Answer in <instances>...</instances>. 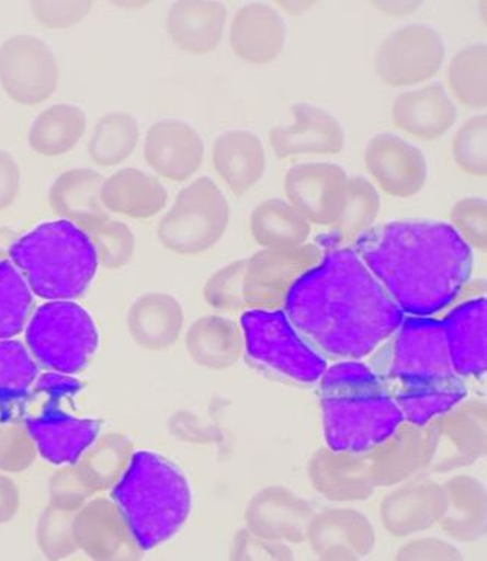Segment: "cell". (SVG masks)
<instances>
[{
	"label": "cell",
	"mask_w": 487,
	"mask_h": 561,
	"mask_svg": "<svg viewBox=\"0 0 487 561\" xmlns=\"http://www.w3.org/2000/svg\"><path fill=\"white\" fill-rule=\"evenodd\" d=\"M282 310L315 350L339 362L374 354L405 319L353 248L326 251Z\"/></svg>",
	"instance_id": "6da1fadb"
},
{
	"label": "cell",
	"mask_w": 487,
	"mask_h": 561,
	"mask_svg": "<svg viewBox=\"0 0 487 561\" xmlns=\"http://www.w3.org/2000/svg\"><path fill=\"white\" fill-rule=\"evenodd\" d=\"M353 245L395 305L412 318L448 309L473 274V249L450 224L437 220L376 225Z\"/></svg>",
	"instance_id": "7a4b0ae2"
},
{
	"label": "cell",
	"mask_w": 487,
	"mask_h": 561,
	"mask_svg": "<svg viewBox=\"0 0 487 561\" xmlns=\"http://www.w3.org/2000/svg\"><path fill=\"white\" fill-rule=\"evenodd\" d=\"M318 383L322 432L331 449L367 454L404 423L395 397L362 359L327 367Z\"/></svg>",
	"instance_id": "3957f363"
},
{
	"label": "cell",
	"mask_w": 487,
	"mask_h": 561,
	"mask_svg": "<svg viewBox=\"0 0 487 561\" xmlns=\"http://www.w3.org/2000/svg\"><path fill=\"white\" fill-rule=\"evenodd\" d=\"M112 501L146 552L169 542L185 526L192 490L182 470L166 457L135 450L124 477L113 486Z\"/></svg>",
	"instance_id": "277c9868"
},
{
	"label": "cell",
	"mask_w": 487,
	"mask_h": 561,
	"mask_svg": "<svg viewBox=\"0 0 487 561\" xmlns=\"http://www.w3.org/2000/svg\"><path fill=\"white\" fill-rule=\"evenodd\" d=\"M10 261L45 301L79 300L100 267L88 233L63 219L41 224L20 237L11 245Z\"/></svg>",
	"instance_id": "5b68a950"
},
{
	"label": "cell",
	"mask_w": 487,
	"mask_h": 561,
	"mask_svg": "<svg viewBox=\"0 0 487 561\" xmlns=\"http://www.w3.org/2000/svg\"><path fill=\"white\" fill-rule=\"evenodd\" d=\"M245 356L253 367L281 382L309 387L321 379L327 362L303 337L284 310L248 309L240 318Z\"/></svg>",
	"instance_id": "8992f818"
},
{
	"label": "cell",
	"mask_w": 487,
	"mask_h": 561,
	"mask_svg": "<svg viewBox=\"0 0 487 561\" xmlns=\"http://www.w3.org/2000/svg\"><path fill=\"white\" fill-rule=\"evenodd\" d=\"M81 388L79 379L55 371L38 376L32 388L38 408L27 413L24 427L39 456L52 465H73L100 436V421L71 415L64 409Z\"/></svg>",
	"instance_id": "52a82bcc"
},
{
	"label": "cell",
	"mask_w": 487,
	"mask_h": 561,
	"mask_svg": "<svg viewBox=\"0 0 487 561\" xmlns=\"http://www.w3.org/2000/svg\"><path fill=\"white\" fill-rule=\"evenodd\" d=\"M24 333L36 364L60 375H80L100 347L92 314L76 301L45 302L34 310Z\"/></svg>",
	"instance_id": "ba28073f"
},
{
	"label": "cell",
	"mask_w": 487,
	"mask_h": 561,
	"mask_svg": "<svg viewBox=\"0 0 487 561\" xmlns=\"http://www.w3.org/2000/svg\"><path fill=\"white\" fill-rule=\"evenodd\" d=\"M230 215V203L218 184L211 178L196 179L179 192L159 220L158 241L175 255H202L223 239Z\"/></svg>",
	"instance_id": "9c48e42d"
},
{
	"label": "cell",
	"mask_w": 487,
	"mask_h": 561,
	"mask_svg": "<svg viewBox=\"0 0 487 561\" xmlns=\"http://www.w3.org/2000/svg\"><path fill=\"white\" fill-rule=\"evenodd\" d=\"M390 339L388 378L403 385H419L456 376L441 321L432 318L404 319Z\"/></svg>",
	"instance_id": "30bf717a"
},
{
	"label": "cell",
	"mask_w": 487,
	"mask_h": 561,
	"mask_svg": "<svg viewBox=\"0 0 487 561\" xmlns=\"http://www.w3.org/2000/svg\"><path fill=\"white\" fill-rule=\"evenodd\" d=\"M445 43L437 28L412 23L393 31L376 48L374 69L384 84L411 88L431 80L443 68Z\"/></svg>",
	"instance_id": "8fae6325"
},
{
	"label": "cell",
	"mask_w": 487,
	"mask_h": 561,
	"mask_svg": "<svg viewBox=\"0 0 487 561\" xmlns=\"http://www.w3.org/2000/svg\"><path fill=\"white\" fill-rule=\"evenodd\" d=\"M486 413L485 400L466 397L424 425L431 449L426 474L456 472L486 456Z\"/></svg>",
	"instance_id": "7c38bea8"
},
{
	"label": "cell",
	"mask_w": 487,
	"mask_h": 561,
	"mask_svg": "<svg viewBox=\"0 0 487 561\" xmlns=\"http://www.w3.org/2000/svg\"><path fill=\"white\" fill-rule=\"evenodd\" d=\"M55 51L35 35H15L0 45V88L15 104L35 106L59 88Z\"/></svg>",
	"instance_id": "4fadbf2b"
},
{
	"label": "cell",
	"mask_w": 487,
	"mask_h": 561,
	"mask_svg": "<svg viewBox=\"0 0 487 561\" xmlns=\"http://www.w3.org/2000/svg\"><path fill=\"white\" fill-rule=\"evenodd\" d=\"M322 255L321 245L306 243L290 251L261 249L247 257L244 278L247 309H282L298 278L317 265Z\"/></svg>",
	"instance_id": "5bb4252c"
},
{
	"label": "cell",
	"mask_w": 487,
	"mask_h": 561,
	"mask_svg": "<svg viewBox=\"0 0 487 561\" xmlns=\"http://www.w3.org/2000/svg\"><path fill=\"white\" fill-rule=\"evenodd\" d=\"M348 179L347 171L337 163H297L285 174L286 201L310 225L330 228L346 206Z\"/></svg>",
	"instance_id": "9a60e30c"
},
{
	"label": "cell",
	"mask_w": 487,
	"mask_h": 561,
	"mask_svg": "<svg viewBox=\"0 0 487 561\" xmlns=\"http://www.w3.org/2000/svg\"><path fill=\"white\" fill-rule=\"evenodd\" d=\"M445 511L443 484L429 474L392 486L378 506L384 530L393 538H412L437 527Z\"/></svg>",
	"instance_id": "2e32d148"
},
{
	"label": "cell",
	"mask_w": 487,
	"mask_h": 561,
	"mask_svg": "<svg viewBox=\"0 0 487 561\" xmlns=\"http://www.w3.org/2000/svg\"><path fill=\"white\" fill-rule=\"evenodd\" d=\"M305 542L325 561H358L375 550L376 531L370 517L350 506L315 511Z\"/></svg>",
	"instance_id": "e0dca14e"
},
{
	"label": "cell",
	"mask_w": 487,
	"mask_h": 561,
	"mask_svg": "<svg viewBox=\"0 0 487 561\" xmlns=\"http://www.w3.org/2000/svg\"><path fill=\"white\" fill-rule=\"evenodd\" d=\"M79 551L100 561L138 560L145 554L112 499L92 497L73 515Z\"/></svg>",
	"instance_id": "ac0fdd59"
},
{
	"label": "cell",
	"mask_w": 487,
	"mask_h": 561,
	"mask_svg": "<svg viewBox=\"0 0 487 561\" xmlns=\"http://www.w3.org/2000/svg\"><path fill=\"white\" fill-rule=\"evenodd\" d=\"M364 165L384 194L411 198L428 180V161L419 147L398 135H375L364 147Z\"/></svg>",
	"instance_id": "d6986e66"
},
{
	"label": "cell",
	"mask_w": 487,
	"mask_h": 561,
	"mask_svg": "<svg viewBox=\"0 0 487 561\" xmlns=\"http://www.w3.org/2000/svg\"><path fill=\"white\" fill-rule=\"evenodd\" d=\"M314 506L284 485H269L249 499L244 512L245 528L260 538L288 545L305 542Z\"/></svg>",
	"instance_id": "ffe728a7"
},
{
	"label": "cell",
	"mask_w": 487,
	"mask_h": 561,
	"mask_svg": "<svg viewBox=\"0 0 487 561\" xmlns=\"http://www.w3.org/2000/svg\"><path fill=\"white\" fill-rule=\"evenodd\" d=\"M306 474L322 499L338 505L367 502L375 494L367 454L319 448L309 458Z\"/></svg>",
	"instance_id": "44dd1931"
},
{
	"label": "cell",
	"mask_w": 487,
	"mask_h": 561,
	"mask_svg": "<svg viewBox=\"0 0 487 561\" xmlns=\"http://www.w3.org/2000/svg\"><path fill=\"white\" fill-rule=\"evenodd\" d=\"M206 147L190 123L163 118L147 129L143 154L150 170L170 182H186L199 173Z\"/></svg>",
	"instance_id": "7402d4cb"
},
{
	"label": "cell",
	"mask_w": 487,
	"mask_h": 561,
	"mask_svg": "<svg viewBox=\"0 0 487 561\" xmlns=\"http://www.w3.org/2000/svg\"><path fill=\"white\" fill-rule=\"evenodd\" d=\"M292 114L293 123L270 129L269 145L276 158L341 153L346 147V130L333 114L303 102L292 106Z\"/></svg>",
	"instance_id": "603a6c76"
},
{
	"label": "cell",
	"mask_w": 487,
	"mask_h": 561,
	"mask_svg": "<svg viewBox=\"0 0 487 561\" xmlns=\"http://www.w3.org/2000/svg\"><path fill=\"white\" fill-rule=\"evenodd\" d=\"M228 43L236 57L249 65L272 64L284 50L286 24L270 3H245L233 15Z\"/></svg>",
	"instance_id": "cb8c5ba5"
},
{
	"label": "cell",
	"mask_w": 487,
	"mask_h": 561,
	"mask_svg": "<svg viewBox=\"0 0 487 561\" xmlns=\"http://www.w3.org/2000/svg\"><path fill=\"white\" fill-rule=\"evenodd\" d=\"M450 362L457 378L480 379L487 368V301L473 298L454 307L443 321Z\"/></svg>",
	"instance_id": "d4e9b609"
},
{
	"label": "cell",
	"mask_w": 487,
	"mask_h": 561,
	"mask_svg": "<svg viewBox=\"0 0 487 561\" xmlns=\"http://www.w3.org/2000/svg\"><path fill=\"white\" fill-rule=\"evenodd\" d=\"M367 456L376 489H392L408 479L426 474L431 458L428 433L424 427L404 421Z\"/></svg>",
	"instance_id": "484cf974"
},
{
	"label": "cell",
	"mask_w": 487,
	"mask_h": 561,
	"mask_svg": "<svg viewBox=\"0 0 487 561\" xmlns=\"http://www.w3.org/2000/svg\"><path fill=\"white\" fill-rule=\"evenodd\" d=\"M396 128L420 141H437L453 128L457 106L441 83L400 93L392 105Z\"/></svg>",
	"instance_id": "4316f807"
},
{
	"label": "cell",
	"mask_w": 487,
	"mask_h": 561,
	"mask_svg": "<svg viewBox=\"0 0 487 561\" xmlns=\"http://www.w3.org/2000/svg\"><path fill=\"white\" fill-rule=\"evenodd\" d=\"M227 22V7L218 0H178L167 12L166 27L179 50L206 56L219 47Z\"/></svg>",
	"instance_id": "83f0119b"
},
{
	"label": "cell",
	"mask_w": 487,
	"mask_h": 561,
	"mask_svg": "<svg viewBox=\"0 0 487 561\" xmlns=\"http://www.w3.org/2000/svg\"><path fill=\"white\" fill-rule=\"evenodd\" d=\"M185 327V311L178 298L167 293H146L131 305L126 329L135 345L149 352L169 351Z\"/></svg>",
	"instance_id": "f1b7e54d"
},
{
	"label": "cell",
	"mask_w": 487,
	"mask_h": 561,
	"mask_svg": "<svg viewBox=\"0 0 487 561\" xmlns=\"http://www.w3.org/2000/svg\"><path fill=\"white\" fill-rule=\"evenodd\" d=\"M212 162L231 194L244 196L263 179L268 156L257 134L233 129L220 134L213 142Z\"/></svg>",
	"instance_id": "f546056e"
},
{
	"label": "cell",
	"mask_w": 487,
	"mask_h": 561,
	"mask_svg": "<svg viewBox=\"0 0 487 561\" xmlns=\"http://www.w3.org/2000/svg\"><path fill=\"white\" fill-rule=\"evenodd\" d=\"M443 489L445 511L438 527L453 542H480L487 530L486 485L476 477L457 473L444 482Z\"/></svg>",
	"instance_id": "4dcf8cb0"
},
{
	"label": "cell",
	"mask_w": 487,
	"mask_h": 561,
	"mask_svg": "<svg viewBox=\"0 0 487 561\" xmlns=\"http://www.w3.org/2000/svg\"><path fill=\"white\" fill-rule=\"evenodd\" d=\"M185 347L196 366L212 371L228 370L245 356L244 331L231 318L206 314L188 327Z\"/></svg>",
	"instance_id": "1f68e13d"
},
{
	"label": "cell",
	"mask_w": 487,
	"mask_h": 561,
	"mask_svg": "<svg viewBox=\"0 0 487 561\" xmlns=\"http://www.w3.org/2000/svg\"><path fill=\"white\" fill-rule=\"evenodd\" d=\"M102 183L104 175L90 168L64 171L48 190V204L59 219L84 231L110 216L101 201Z\"/></svg>",
	"instance_id": "d6a6232c"
},
{
	"label": "cell",
	"mask_w": 487,
	"mask_h": 561,
	"mask_svg": "<svg viewBox=\"0 0 487 561\" xmlns=\"http://www.w3.org/2000/svg\"><path fill=\"white\" fill-rule=\"evenodd\" d=\"M101 201L109 213L145 220L159 215L167 207L169 191L159 179L146 171L122 168L104 179Z\"/></svg>",
	"instance_id": "836d02e7"
},
{
	"label": "cell",
	"mask_w": 487,
	"mask_h": 561,
	"mask_svg": "<svg viewBox=\"0 0 487 561\" xmlns=\"http://www.w3.org/2000/svg\"><path fill=\"white\" fill-rule=\"evenodd\" d=\"M249 229L261 249L290 251L308 243L313 225L288 201L269 198L253 208Z\"/></svg>",
	"instance_id": "e575fe53"
},
{
	"label": "cell",
	"mask_w": 487,
	"mask_h": 561,
	"mask_svg": "<svg viewBox=\"0 0 487 561\" xmlns=\"http://www.w3.org/2000/svg\"><path fill=\"white\" fill-rule=\"evenodd\" d=\"M88 130L84 110L73 104L44 108L27 130V145L36 154L57 158L76 149Z\"/></svg>",
	"instance_id": "d590c367"
},
{
	"label": "cell",
	"mask_w": 487,
	"mask_h": 561,
	"mask_svg": "<svg viewBox=\"0 0 487 561\" xmlns=\"http://www.w3.org/2000/svg\"><path fill=\"white\" fill-rule=\"evenodd\" d=\"M134 453V444L128 436L106 433L93 440L79 460L73 462V467L93 493L112 491L124 477Z\"/></svg>",
	"instance_id": "8d00e7d4"
},
{
	"label": "cell",
	"mask_w": 487,
	"mask_h": 561,
	"mask_svg": "<svg viewBox=\"0 0 487 561\" xmlns=\"http://www.w3.org/2000/svg\"><path fill=\"white\" fill-rule=\"evenodd\" d=\"M380 210L382 196L374 184L363 175H351L348 179L346 206L337 224L331 225L326 239H322V251L353 244L362 233L374 227Z\"/></svg>",
	"instance_id": "74e56055"
},
{
	"label": "cell",
	"mask_w": 487,
	"mask_h": 561,
	"mask_svg": "<svg viewBox=\"0 0 487 561\" xmlns=\"http://www.w3.org/2000/svg\"><path fill=\"white\" fill-rule=\"evenodd\" d=\"M393 397L403 412L404 421L424 427L464 401L468 397V389L464 379L454 376L438 382L403 385L398 394Z\"/></svg>",
	"instance_id": "f35d334b"
},
{
	"label": "cell",
	"mask_w": 487,
	"mask_h": 561,
	"mask_svg": "<svg viewBox=\"0 0 487 561\" xmlns=\"http://www.w3.org/2000/svg\"><path fill=\"white\" fill-rule=\"evenodd\" d=\"M140 145V125L133 114L106 113L97 122L89 139L90 161L101 168H113L128 161Z\"/></svg>",
	"instance_id": "ab89813d"
},
{
	"label": "cell",
	"mask_w": 487,
	"mask_h": 561,
	"mask_svg": "<svg viewBox=\"0 0 487 561\" xmlns=\"http://www.w3.org/2000/svg\"><path fill=\"white\" fill-rule=\"evenodd\" d=\"M487 47L485 43L466 45L453 56L448 81L454 100L471 110L487 105Z\"/></svg>",
	"instance_id": "60d3db41"
},
{
	"label": "cell",
	"mask_w": 487,
	"mask_h": 561,
	"mask_svg": "<svg viewBox=\"0 0 487 561\" xmlns=\"http://www.w3.org/2000/svg\"><path fill=\"white\" fill-rule=\"evenodd\" d=\"M34 293L11 261L0 262V342L26 330L34 313Z\"/></svg>",
	"instance_id": "b9f144b4"
},
{
	"label": "cell",
	"mask_w": 487,
	"mask_h": 561,
	"mask_svg": "<svg viewBox=\"0 0 487 561\" xmlns=\"http://www.w3.org/2000/svg\"><path fill=\"white\" fill-rule=\"evenodd\" d=\"M38 376V364L26 345L14 339L0 342V403L22 400Z\"/></svg>",
	"instance_id": "7bdbcfd3"
},
{
	"label": "cell",
	"mask_w": 487,
	"mask_h": 561,
	"mask_svg": "<svg viewBox=\"0 0 487 561\" xmlns=\"http://www.w3.org/2000/svg\"><path fill=\"white\" fill-rule=\"evenodd\" d=\"M95 249L98 264L109 270H122L134 260L137 241L133 229L122 220L106 217L84 229Z\"/></svg>",
	"instance_id": "ee69618b"
},
{
	"label": "cell",
	"mask_w": 487,
	"mask_h": 561,
	"mask_svg": "<svg viewBox=\"0 0 487 561\" xmlns=\"http://www.w3.org/2000/svg\"><path fill=\"white\" fill-rule=\"evenodd\" d=\"M76 512L59 510L48 503L36 523L35 538L45 559L64 560L79 551L73 536Z\"/></svg>",
	"instance_id": "f6af8a7d"
},
{
	"label": "cell",
	"mask_w": 487,
	"mask_h": 561,
	"mask_svg": "<svg viewBox=\"0 0 487 561\" xmlns=\"http://www.w3.org/2000/svg\"><path fill=\"white\" fill-rule=\"evenodd\" d=\"M453 161L473 178L487 174V116L477 114L457 129L452 141Z\"/></svg>",
	"instance_id": "bcb514c9"
},
{
	"label": "cell",
	"mask_w": 487,
	"mask_h": 561,
	"mask_svg": "<svg viewBox=\"0 0 487 561\" xmlns=\"http://www.w3.org/2000/svg\"><path fill=\"white\" fill-rule=\"evenodd\" d=\"M247 257L230 262L216 270L203 288L204 301L218 311H241L247 309L244 297V278Z\"/></svg>",
	"instance_id": "7dc6e473"
},
{
	"label": "cell",
	"mask_w": 487,
	"mask_h": 561,
	"mask_svg": "<svg viewBox=\"0 0 487 561\" xmlns=\"http://www.w3.org/2000/svg\"><path fill=\"white\" fill-rule=\"evenodd\" d=\"M450 227L471 249L486 253L487 203L482 196H466L457 201L450 210Z\"/></svg>",
	"instance_id": "c3c4849f"
},
{
	"label": "cell",
	"mask_w": 487,
	"mask_h": 561,
	"mask_svg": "<svg viewBox=\"0 0 487 561\" xmlns=\"http://www.w3.org/2000/svg\"><path fill=\"white\" fill-rule=\"evenodd\" d=\"M93 5L92 0H34L31 12L41 26L65 31L84 22Z\"/></svg>",
	"instance_id": "681fc988"
},
{
	"label": "cell",
	"mask_w": 487,
	"mask_h": 561,
	"mask_svg": "<svg viewBox=\"0 0 487 561\" xmlns=\"http://www.w3.org/2000/svg\"><path fill=\"white\" fill-rule=\"evenodd\" d=\"M95 493L84 484L73 465L59 466L48 482L50 505L59 510L77 512L83 507Z\"/></svg>",
	"instance_id": "f907efd6"
},
{
	"label": "cell",
	"mask_w": 487,
	"mask_h": 561,
	"mask_svg": "<svg viewBox=\"0 0 487 561\" xmlns=\"http://www.w3.org/2000/svg\"><path fill=\"white\" fill-rule=\"evenodd\" d=\"M230 559L241 561H285L293 560L292 545L275 542L251 534L247 528L237 531L231 540Z\"/></svg>",
	"instance_id": "816d5d0a"
},
{
	"label": "cell",
	"mask_w": 487,
	"mask_h": 561,
	"mask_svg": "<svg viewBox=\"0 0 487 561\" xmlns=\"http://www.w3.org/2000/svg\"><path fill=\"white\" fill-rule=\"evenodd\" d=\"M36 446L26 427L11 425L0 432V470L22 472L34 462Z\"/></svg>",
	"instance_id": "f5cc1de1"
},
{
	"label": "cell",
	"mask_w": 487,
	"mask_h": 561,
	"mask_svg": "<svg viewBox=\"0 0 487 561\" xmlns=\"http://www.w3.org/2000/svg\"><path fill=\"white\" fill-rule=\"evenodd\" d=\"M395 559L399 561H457L464 559L453 540L420 536L400 545Z\"/></svg>",
	"instance_id": "db71d44e"
},
{
	"label": "cell",
	"mask_w": 487,
	"mask_h": 561,
	"mask_svg": "<svg viewBox=\"0 0 487 561\" xmlns=\"http://www.w3.org/2000/svg\"><path fill=\"white\" fill-rule=\"evenodd\" d=\"M169 430L175 439L188 444L208 445L219 439L218 430L190 411L174 412L169 420Z\"/></svg>",
	"instance_id": "11a10c76"
},
{
	"label": "cell",
	"mask_w": 487,
	"mask_h": 561,
	"mask_svg": "<svg viewBox=\"0 0 487 561\" xmlns=\"http://www.w3.org/2000/svg\"><path fill=\"white\" fill-rule=\"evenodd\" d=\"M22 171L14 156L0 149V213L8 210L19 198Z\"/></svg>",
	"instance_id": "9f6ffc18"
},
{
	"label": "cell",
	"mask_w": 487,
	"mask_h": 561,
	"mask_svg": "<svg viewBox=\"0 0 487 561\" xmlns=\"http://www.w3.org/2000/svg\"><path fill=\"white\" fill-rule=\"evenodd\" d=\"M22 495L18 484L8 474L0 473V526L18 517Z\"/></svg>",
	"instance_id": "6f0895ef"
},
{
	"label": "cell",
	"mask_w": 487,
	"mask_h": 561,
	"mask_svg": "<svg viewBox=\"0 0 487 561\" xmlns=\"http://www.w3.org/2000/svg\"><path fill=\"white\" fill-rule=\"evenodd\" d=\"M375 5H378L380 10L387 12V14L392 15H400V14H411L419 10L421 7L420 2H376Z\"/></svg>",
	"instance_id": "680465c9"
},
{
	"label": "cell",
	"mask_w": 487,
	"mask_h": 561,
	"mask_svg": "<svg viewBox=\"0 0 487 561\" xmlns=\"http://www.w3.org/2000/svg\"><path fill=\"white\" fill-rule=\"evenodd\" d=\"M282 10L290 12V14H302L303 11L309 10L314 7V2H278Z\"/></svg>",
	"instance_id": "91938a15"
}]
</instances>
